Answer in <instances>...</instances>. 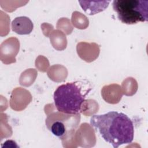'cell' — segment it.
Masks as SVG:
<instances>
[{
	"label": "cell",
	"mask_w": 148,
	"mask_h": 148,
	"mask_svg": "<svg viewBox=\"0 0 148 148\" xmlns=\"http://www.w3.org/2000/svg\"><path fill=\"white\" fill-rule=\"evenodd\" d=\"M113 9L124 24H135L148 21V1L114 0Z\"/></svg>",
	"instance_id": "3957f363"
},
{
	"label": "cell",
	"mask_w": 148,
	"mask_h": 148,
	"mask_svg": "<svg viewBox=\"0 0 148 148\" xmlns=\"http://www.w3.org/2000/svg\"><path fill=\"white\" fill-rule=\"evenodd\" d=\"M79 82L66 83L59 86L54 92V101L59 112L68 114H79L85 101L87 91L82 90Z\"/></svg>",
	"instance_id": "7a4b0ae2"
},
{
	"label": "cell",
	"mask_w": 148,
	"mask_h": 148,
	"mask_svg": "<svg viewBox=\"0 0 148 148\" xmlns=\"http://www.w3.org/2000/svg\"><path fill=\"white\" fill-rule=\"evenodd\" d=\"M74 114H65L61 112L54 113L47 118L46 120L47 127L54 135L62 139L69 132L73 130L77 125L74 124L73 122H69V119Z\"/></svg>",
	"instance_id": "277c9868"
},
{
	"label": "cell",
	"mask_w": 148,
	"mask_h": 148,
	"mask_svg": "<svg viewBox=\"0 0 148 148\" xmlns=\"http://www.w3.org/2000/svg\"><path fill=\"white\" fill-rule=\"evenodd\" d=\"M84 11L89 15H94L108 8L110 1H79Z\"/></svg>",
	"instance_id": "8992f818"
},
{
	"label": "cell",
	"mask_w": 148,
	"mask_h": 148,
	"mask_svg": "<svg viewBox=\"0 0 148 148\" xmlns=\"http://www.w3.org/2000/svg\"><path fill=\"white\" fill-rule=\"evenodd\" d=\"M13 31L19 35L29 34L33 30L34 24L29 18L26 16L17 17L11 24Z\"/></svg>",
	"instance_id": "5b68a950"
},
{
	"label": "cell",
	"mask_w": 148,
	"mask_h": 148,
	"mask_svg": "<svg viewBox=\"0 0 148 148\" xmlns=\"http://www.w3.org/2000/svg\"><path fill=\"white\" fill-rule=\"evenodd\" d=\"M90 124L114 148L132 142L134 135L132 120L123 113L109 112L91 116Z\"/></svg>",
	"instance_id": "6da1fadb"
}]
</instances>
